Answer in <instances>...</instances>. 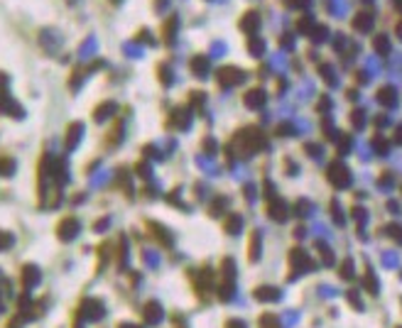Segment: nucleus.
<instances>
[{
    "label": "nucleus",
    "instance_id": "nucleus-1",
    "mask_svg": "<svg viewBox=\"0 0 402 328\" xmlns=\"http://www.w3.org/2000/svg\"><path fill=\"white\" fill-rule=\"evenodd\" d=\"M263 147H265V137L258 127H248V130L238 133L233 137V142H231V152H238L240 157H248L253 152L263 150Z\"/></svg>",
    "mask_w": 402,
    "mask_h": 328
},
{
    "label": "nucleus",
    "instance_id": "nucleus-2",
    "mask_svg": "<svg viewBox=\"0 0 402 328\" xmlns=\"http://www.w3.org/2000/svg\"><path fill=\"white\" fill-rule=\"evenodd\" d=\"M0 113L13 115L17 120L25 118V110L15 103V98L10 96V91H8V76H5V74H0Z\"/></svg>",
    "mask_w": 402,
    "mask_h": 328
},
{
    "label": "nucleus",
    "instance_id": "nucleus-3",
    "mask_svg": "<svg viewBox=\"0 0 402 328\" xmlns=\"http://www.w3.org/2000/svg\"><path fill=\"white\" fill-rule=\"evenodd\" d=\"M79 231H81V220L76 218V216H67V218L59 220V225H56V238L61 243H71L79 235Z\"/></svg>",
    "mask_w": 402,
    "mask_h": 328
},
{
    "label": "nucleus",
    "instance_id": "nucleus-4",
    "mask_svg": "<svg viewBox=\"0 0 402 328\" xmlns=\"http://www.w3.org/2000/svg\"><path fill=\"white\" fill-rule=\"evenodd\" d=\"M76 316H79L81 321H101V318L106 316V306L98 299H83V304L79 306Z\"/></svg>",
    "mask_w": 402,
    "mask_h": 328
},
{
    "label": "nucleus",
    "instance_id": "nucleus-5",
    "mask_svg": "<svg viewBox=\"0 0 402 328\" xmlns=\"http://www.w3.org/2000/svg\"><path fill=\"white\" fill-rule=\"evenodd\" d=\"M326 177H329V181H331L336 189H346L348 184H351V172H348V167L344 162H331V164H329Z\"/></svg>",
    "mask_w": 402,
    "mask_h": 328
},
{
    "label": "nucleus",
    "instance_id": "nucleus-6",
    "mask_svg": "<svg viewBox=\"0 0 402 328\" xmlns=\"http://www.w3.org/2000/svg\"><path fill=\"white\" fill-rule=\"evenodd\" d=\"M267 213L277 220V223L290 218V208H287V204H285L282 199H277V196H272V199L267 201Z\"/></svg>",
    "mask_w": 402,
    "mask_h": 328
},
{
    "label": "nucleus",
    "instance_id": "nucleus-7",
    "mask_svg": "<svg viewBox=\"0 0 402 328\" xmlns=\"http://www.w3.org/2000/svg\"><path fill=\"white\" fill-rule=\"evenodd\" d=\"M243 79H245V74H243L238 67H221L219 69V81H221L223 86H236V83H240Z\"/></svg>",
    "mask_w": 402,
    "mask_h": 328
},
{
    "label": "nucleus",
    "instance_id": "nucleus-8",
    "mask_svg": "<svg viewBox=\"0 0 402 328\" xmlns=\"http://www.w3.org/2000/svg\"><path fill=\"white\" fill-rule=\"evenodd\" d=\"M40 282H42L40 267H37V265H25V267H22V287H25V291L35 289Z\"/></svg>",
    "mask_w": 402,
    "mask_h": 328
},
{
    "label": "nucleus",
    "instance_id": "nucleus-9",
    "mask_svg": "<svg viewBox=\"0 0 402 328\" xmlns=\"http://www.w3.org/2000/svg\"><path fill=\"white\" fill-rule=\"evenodd\" d=\"M290 267H292V274L297 277L302 270H309V267H312V262L306 260V255L302 252V250H292V252H290Z\"/></svg>",
    "mask_w": 402,
    "mask_h": 328
},
{
    "label": "nucleus",
    "instance_id": "nucleus-10",
    "mask_svg": "<svg viewBox=\"0 0 402 328\" xmlns=\"http://www.w3.org/2000/svg\"><path fill=\"white\" fill-rule=\"evenodd\" d=\"M189 115H192V110L189 108H174L172 110V118H169V125L184 130V127L189 125Z\"/></svg>",
    "mask_w": 402,
    "mask_h": 328
},
{
    "label": "nucleus",
    "instance_id": "nucleus-11",
    "mask_svg": "<svg viewBox=\"0 0 402 328\" xmlns=\"http://www.w3.org/2000/svg\"><path fill=\"white\" fill-rule=\"evenodd\" d=\"M147 231L152 233L154 238H157V240H160V243H162V245H172V235H169V231H167L165 225H160V223H154V220H150V223H147Z\"/></svg>",
    "mask_w": 402,
    "mask_h": 328
},
{
    "label": "nucleus",
    "instance_id": "nucleus-12",
    "mask_svg": "<svg viewBox=\"0 0 402 328\" xmlns=\"http://www.w3.org/2000/svg\"><path fill=\"white\" fill-rule=\"evenodd\" d=\"M145 321H147L150 326H157V323L162 321V306H160L157 301L145 304Z\"/></svg>",
    "mask_w": 402,
    "mask_h": 328
},
{
    "label": "nucleus",
    "instance_id": "nucleus-13",
    "mask_svg": "<svg viewBox=\"0 0 402 328\" xmlns=\"http://www.w3.org/2000/svg\"><path fill=\"white\" fill-rule=\"evenodd\" d=\"M265 101H267V98H265L263 88H253V91H248V93H245V106H248V108H253V110L263 108Z\"/></svg>",
    "mask_w": 402,
    "mask_h": 328
},
{
    "label": "nucleus",
    "instance_id": "nucleus-14",
    "mask_svg": "<svg viewBox=\"0 0 402 328\" xmlns=\"http://www.w3.org/2000/svg\"><path fill=\"white\" fill-rule=\"evenodd\" d=\"M81 135H83V125L81 123H71L69 130H67V147L74 150V147L81 142Z\"/></svg>",
    "mask_w": 402,
    "mask_h": 328
},
{
    "label": "nucleus",
    "instance_id": "nucleus-15",
    "mask_svg": "<svg viewBox=\"0 0 402 328\" xmlns=\"http://www.w3.org/2000/svg\"><path fill=\"white\" fill-rule=\"evenodd\" d=\"M189 69H192V74L194 76H208V59L206 56H194L192 61H189Z\"/></svg>",
    "mask_w": 402,
    "mask_h": 328
},
{
    "label": "nucleus",
    "instance_id": "nucleus-16",
    "mask_svg": "<svg viewBox=\"0 0 402 328\" xmlns=\"http://www.w3.org/2000/svg\"><path fill=\"white\" fill-rule=\"evenodd\" d=\"M113 113H115V103H111V101H106V103H101L96 110H94V120L96 123H103V120H108Z\"/></svg>",
    "mask_w": 402,
    "mask_h": 328
},
{
    "label": "nucleus",
    "instance_id": "nucleus-17",
    "mask_svg": "<svg viewBox=\"0 0 402 328\" xmlns=\"http://www.w3.org/2000/svg\"><path fill=\"white\" fill-rule=\"evenodd\" d=\"M248 257H250V262H258V260H260V233H258V231H253V233H250Z\"/></svg>",
    "mask_w": 402,
    "mask_h": 328
},
{
    "label": "nucleus",
    "instance_id": "nucleus-18",
    "mask_svg": "<svg viewBox=\"0 0 402 328\" xmlns=\"http://www.w3.org/2000/svg\"><path fill=\"white\" fill-rule=\"evenodd\" d=\"M255 299L258 301H277L280 289L277 287H258L255 289Z\"/></svg>",
    "mask_w": 402,
    "mask_h": 328
},
{
    "label": "nucleus",
    "instance_id": "nucleus-19",
    "mask_svg": "<svg viewBox=\"0 0 402 328\" xmlns=\"http://www.w3.org/2000/svg\"><path fill=\"white\" fill-rule=\"evenodd\" d=\"M240 27L245 29V32H258V27H260V20H258V13L255 10H250V13L243 15V22H240Z\"/></svg>",
    "mask_w": 402,
    "mask_h": 328
},
{
    "label": "nucleus",
    "instance_id": "nucleus-20",
    "mask_svg": "<svg viewBox=\"0 0 402 328\" xmlns=\"http://www.w3.org/2000/svg\"><path fill=\"white\" fill-rule=\"evenodd\" d=\"M353 27L358 29V32H370V27H373V17H370L368 13L356 15V20H353Z\"/></svg>",
    "mask_w": 402,
    "mask_h": 328
},
{
    "label": "nucleus",
    "instance_id": "nucleus-21",
    "mask_svg": "<svg viewBox=\"0 0 402 328\" xmlns=\"http://www.w3.org/2000/svg\"><path fill=\"white\" fill-rule=\"evenodd\" d=\"M123 133H125L123 120H115V127H113V133H108V145H111V147H118V145L123 142Z\"/></svg>",
    "mask_w": 402,
    "mask_h": 328
},
{
    "label": "nucleus",
    "instance_id": "nucleus-22",
    "mask_svg": "<svg viewBox=\"0 0 402 328\" xmlns=\"http://www.w3.org/2000/svg\"><path fill=\"white\" fill-rule=\"evenodd\" d=\"M363 284L368 289V294H378V282H375V274L370 267H365V277H363Z\"/></svg>",
    "mask_w": 402,
    "mask_h": 328
},
{
    "label": "nucleus",
    "instance_id": "nucleus-23",
    "mask_svg": "<svg viewBox=\"0 0 402 328\" xmlns=\"http://www.w3.org/2000/svg\"><path fill=\"white\" fill-rule=\"evenodd\" d=\"M240 223H243L240 216H238V213H231L228 220H226V233H228V235H236V233L240 231Z\"/></svg>",
    "mask_w": 402,
    "mask_h": 328
},
{
    "label": "nucleus",
    "instance_id": "nucleus-24",
    "mask_svg": "<svg viewBox=\"0 0 402 328\" xmlns=\"http://www.w3.org/2000/svg\"><path fill=\"white\" fill-rule=\"evenodd\" d=\"M162 32H165L167 42H174V35H177V17H169L165 22V27H162Z\"/></svg>",
    "mask_w": 402,
    "mask_h": 328
},
{
    "label": "nucleus",
    "instance_id": "nucleus-25",
    "mask_svg": "<svg viewBox=\"0 0 402 328\" xmlns=\"http://www.w3.org/2000/svg\"><path fill=\"white\" fill-rule=\"evenodd\" d=\"M378 101H380V103H385V106H392V103H395V91H392V88H380V93H378Z\"/></svg>",
    "mask_w": 402,
    "mask_h": 328
},
{
    "label": "nucleus",
    "instance_id": "nucleus-26",
    "mask_svg": "<svg viewBox=\"0 0 402 328\" xmlns=\"http://www.w3.org/2000/svg\"><path fill=\"white\" fill-rule=\"evenodd\" d=\"M260 328H280V321L275 314H263L260 316Z\"/></svg>",
    "mask_w": 402,
    "mask_h": 328
},
{
    "label": "nucleus",
    "instance_id": "nucleus-27",
    "mask_svg": "<svg viewBox=\"0 0 402 328\" xmlns=\"http://www.w3.org/2000/svg\"><path fill=\"white\" fill-rule=\"evenodd\" d=\"M13 172H15V162H13V159H8V157H5V159H0V174H3V177H10Z\"/></svg>",
    "mask_w": 402,
    "mask_h": 328
},
{
    "label": "nucleus",
    "instance_id": "nucleus-28",
    "mask_svg": "<svg viewBox=\"0 0 402 328\" xmlns=\"http://www.w3.org/2000/svg\"><path fill=\"white\" fill-rule=\"evenodd\" d=\"M375 49H378V54H388L390 52L388 37H375Z\"/></svg>",
    "mask_w": 402,
    "mask_h": 328
},
{
    "label": "nucleus",
    "instance_id": "nucleus-29",
    "mask_svg": "<svg viewBox=\"0 0 402 328\" xmlns=\"http://www.w3.org/2000/svg\"><path fill=\"white\" fill-rule=\"evenodd\" d=\"M385 233H390L397 243H402V225H397V223H390V225H385Z\"/></svg>",
    "mask_w": 402,
    "mask_h": 328
},
{
    "label": "nucleus",
    "instance_id": "nucleus-30",
    "mask_svg": "<svg viewBox=\"0 0 402 328\" xmlns=\"http://www.w3.org/2000/svg\"><path fill=\"white\" fill-rule=\"evenodd\" d=\"M326 35H329V32H326L324 25H317V27L312 29V40H314V42H324V40H326Z\"/></svg>",
    "mask_w": 402,
    "mask_h": 328
},
{
    "label": "nucleus",
    "instance_id": "nucleus-31",
    "mask_svg": "<svg viewBox=\"0 0 402 328\" xmlns=\"http://www.w3.org/2000/svg\"><path fill=\"white\" fill-rule=\"evenodd\" d=\"M13 235L10 233H5V231H0V250H8V247H13Z\"/></svg>",
    "mask_w": 402,
    "mask_h": 328
},
{
    "label": "nucleus",
    "instance_id": "nucleus-32",
    "mask_svg": "<svg viewBox=\"0 0 402 328\" xmlns=\"http://www.w3.org/2000/svg\"><path fill=\"white\" fill-rule=\"evenodd\" d=\"M248 49L253 52V54H260V52H263V42L258 40V37H250V40H248Z\"/></svg>",
    "mask_w": 402,
    "mask_h": 328
},
{
    "label": "nucleus",
    "instance_id": "nucleus-33",
    "mask_svg": "<svg viewBox=\"0 0 402 328\" xmlns=\"http://www.w3.org/2000/svg\"><path fill=\"white\" fill-rule=\"evenodd\" d=\"M317 247L321 250V260L326 262V265H333V252H331V250H329V247H324V243H319Z\"/></svg>",
    "mask_w": 402,
    "mask_h": 328
},
{
    "label": "nucleus",
    "instance_id": "nucleus-34",
    "mask_svg": "<svg viewBox=\"0 0 402 328\" xmlns=\"http://www.w3.org/2000/svg\"><path fill=\"white\" fill-rule=\"evenodd\" d=\"M189 103H192L196 110H201L204 108V93H192V96H189Z\"/></svg>",
    "mask_w": 402,
    "mask_h": 328
},
{
    "label": "nucleus",
    "instance_id": "nucleus-35",
    "mask_svg": "<svg viewBox=\"0 0 402 328\" xmlns=\"http://www.w3.org/2000/svg\"><path fill=\"white\" fill-rule=\"evenodd\" d=\"M341 277H344V279H351V277H353V262L351 260H346L341 265Z\"/></svg>",
    "mask_w": 402,
    "mask_h": 328
},
{
    "label": "nucleus",
    "instance_id": "nucleus-36",
    "mask_svg": "<svg viewBox=\"0 0 402 328\" xmlns=\"http://www.w3.org/2000/svg\"><path fill=\"white\" fill-rule=\"evenodd\" d=\"M135 172H138V174H142V179H150V177H152V169H150V167H147L145 162H140L138 167H135Z\"/></svg>",
    "mask_w": 402,
    "mask_h": 328
},
{
    "label": "nucleus",
    "instance_id": "nucleus-37",
    "mask_svg": "<svg viewBox=\"0 0 402 328\" xmlns=\"http://www.w3.org/2000/svg\"><path fill=\"white\" fill-rule=\"evenodd\" d=\"M160 81L165 83H172V71H167V67H160Z\"/></svg>",
    "mask_w": 402,
    "mask_h": 328
},
{
    "label": "nucleus",
    "instance_id": "nucleus-38",
    "mask_svg": "<svg viewBox=\"0 0 402 328\" xmlns=\"http://www.w3.org/2000/svg\"><path fill=\"white\" fill-rule=\"evenodd\" d=\"M346 299L351 301V306L361 309V301H358V291H346Z\"/></svg>",
    "mask_w": 402,
    "mask_h": 328
},
{
    "label": "nucleus",
    "instance_id": "nucleus-39",
    "mask_svg": "<svg viewBox=\"0 0 402 328\" xmlns=\"http://www.w3.org/2000/svg\"><path fill=\"white\" fill-rule=\"evenodd\" d=\"M226 328H248L240 318H231V321H226Z\"/></svg>",
    "mask_w": 402,
    "mask_h": 328
},
{
    "label": "nucleus",
    "instance_id": "nucleus-40",
    "mask_svg": "<svg viewBox=\"0 0 402 328\" xmlns=\"http://www.w3.org/2000/svg\"><path fill=\"white\" fill-rule=\"evenodd\" d=\"M353 125H356V127H363V110H356V113H353Z\"/></svg>",
    "mask_w": 402,
    "mask_h": 328
},
{
    "label": "nucleus",
    "instance_id": "nucleus-41",
    "mask_svg": "<svg viewBox=\"0 0 402 328\" xmlns=\"http://www.w3.org/2000/svg\"><path fill=\"white\" fill-rule=\"evenodd\" d=\"M299 29H302V32L312 29V17H302V22H299Z\"/></svg>",
    "mask_w": 402,
    "mask_h": 328
},
{
    "label": "nucleus",
    "instance_id": "nucleus-42",
    "mask_svg": "<svg viewBox=\"0 0 402 328\" xmlns=\"http://www.w3.org/2000/svg\"><path fill=\"white\" fill-rule=\"evenodd\" d=\"M306 211H309V204H304V201H299V204H297V213H299V216H304Z\"/></svg>",
    "mask_w": 402,
    "mask_h": 328
},
{
    "label": "nucleus",
    "instance_id": "nucleus-43",
    "mask_svg": "<svg viewBox=\"0 0 402 328\" xmlns=\"http://www.w3.org/2000/svg\"><path fill=\"white\" fill-rule=\"evenodd\" d=\"M223 204H226V201H223V199H219L216 204L211 206V213H219V211H221V208H223Z\"/></svg>",
    "mask_w": 402,
    "mask_h": 328
},
{
    "label": "nucleus",
    "instance_id": "nucleus-44",
    "mask_svg": "<svg viewBox=\"0 0 402 328\" xmlns=\"http://www.w3.org/2000/svg\"><path fill=\"white\" fill-rule=\"evenodd\" d=\"M204 147H206L208 152H213V150H216V142H213V140H206V142H204Z\"/></svg>",
    "mask_w": 402,
    "mask_h": 328
},
{
    "label": "nucleus",
    "instance_id": "nucleus-45",
    "mask_svg": "<svg viewBox=\"0 0 402 328\" xmlns=\"http://www.w3.org/2000/svg\"><path fill=\"white\" fill-rule=\"evenodd\" d=\"M118 328H140V326H135V323H128V321H123V323H118Z\"/></svg>",
    "mask_w": 402,
    "mask_h": 328
},
{
    "label": "nucleus",
    "instance_id": "nucleus-46",
    "mask_svg": "<svg viewBox=\"0 0 402 328\" xmlns=\"http://www.w3.org/2000/svg\"><path fill=\"white\" fill-rule=\"evenodd\" d=\"M395 140H397V142H402V127H397V133H395Z\"/></svg>",
    "mask_w": 402,
    "mask_h": 328
},
{
    "label": "nucleus",
    "instance_id": "nucleus-47",
    "mask_svg": "<svg viewBox=\"0 0 402 328\" xmlns=\"http://www.w3.org/2000/svg\"><path fill=\"white\" fill-rule=\"evenodd\" d=\"M397 37H402V22L397 25Z\"/></svg>",
    "mask_w": 402,
    "mask_h": 328
},
{
    "label": "nucleus",
    "instance_id": "nucleus-48",
    "mask_svg": "<svg viewBox=\"0 0 402 328\" xmlns=\"http://www.w3.org/2000/svg\"><path fill=\"white\" fill-rule=\"evenodd\" d=\"M113 3H115V5H118V3H123V0H113Z\"/></svg>",
    "mask_w": 402,
    "mask_h": 328
},
{
    "label": "nucleus",
    "instance_id": "nucleus-49",
    "mask_svg": "<svg viewBox=\"0 0 402 328\" xmlns=\"http://www.w3.org/2000/svg\"><path fill=\"white\" fill-rule=\"evenodd\" d=\"M400 328H402V326H400Z\"/></svg>",
    "mask_w": 402,
    "mask_h": 328
}]
</instances>
